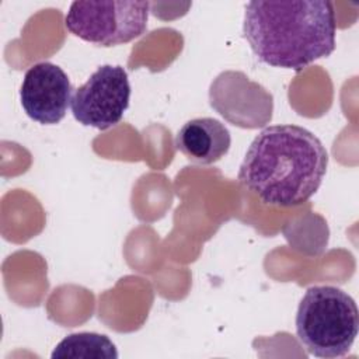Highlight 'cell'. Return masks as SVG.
I'll use <instances>...</instances> for the list:
<instances>
[{"label":"cell","mask_w":359,"mask_h":359,"mask_svg":"<svg viewBox=\"0 0 359 359\" xmlns=\"http://www.w3.org/2000/svg\"><path fill=\"white\" fill-rule=\"evenodd\" d=\"M72 91L67 74L57 65L41 62L25 72L20 100L32 121L55 125L65 118L72 101Z\"/></svg>","instance_id":"obj_6"},{"label":"cell","mask_w":359,"mask_h":359,"mask_svg":"<svg viewBox=\"0 0 359 359\" xmlns=\"http://www.w3.org/2000/svg\"><path fill=\"white\" fill-rule=\"evenodd\" d=\"M149 10L147 1H73L65 25L83 41L114 46L128 43L146 31Z\"/></svg>","instance_id":"obj_4"},{"label":"cell","mask_w":359,"mask_h":359,"mask_svg":"<svg viewBox=\"0 0 359 359\" xmlns=\"http://www.w3.org/2000/svg\"><path fill=\"white\" fill-rule=\"evenodd\" d=\"M52 359H116L118 352L112 341L102 334L77 332L63 338L53 349Z\"/></svg>","instance_id":"obj_8"},{"label":"cell","mask_w":359,"mask_h":359,"mask_svg":"<svg viewBox=\"0 0 359 359\" xmlns=\"http://www.w3.org/2000/svg\"><path fill=\"white\" fill-rule=\"evenodd\" d=\"M130 84L122 66H100L88 80L74 90L72 114L84 126L105 130L119 123L129 107Z\"/></svg>","instance_id":"obj_5"},{"label":"cell","mask_w":359,"mask_h":359,"mask_svg":"<svg viewBox=\"0 0 359 359\" xmlns=\"http://www.w3.org/2000/svg\"><path fill=\"white\" fill-rule=\"evenodd\" d=\"M359 313L355 300L335 286L309 287L296 314V332L316 358L346 355L358 335Z\"/></svg>","instance_id":"obj_3"},{"label":"cell","mask_w":359,"mask_h":359,"mask_svg":"<svg viewBox=\"0 0 359 359\" xmlns=\"http://www.w3.org/2000/svg\"><path fill=\"white\" fill-rule=\"evenodd\" d=\"M335 11L327 0L250 1L243 34L264 63L300 72L335 49Z\"/></svg>","instance_id":"obj_2"},{"label":"cell","mask_w":359,"mask_h":359,"mask_svg":"<svg viewBox=\"0 0 359 359\" xmlns=\"http://www.w3.org/2000/svg\"><path fill=\"white\" fill-rule=\"evenodd\" d=\"M327 164V150L310 130L273 125L250 144L237 180L266 205L297 206L317 192Z\"/></svg>","instance_id":"obj_1"},{"label":"cell","mask_w":359,"mask_h":359,"mask_svg":"<svg viewBox=\"0 0 359 359\" xmlns=\"http://www.w3.org/2000/svg\"><path fill=\"white\" fill-rule=\"evenodd\" d=\"M231 144L229 129L215 118H195L181 126L175 147L191 161L213 164L227 154Z\"/></svg>","instance_id":"obj_7"}]
</instances>
